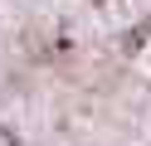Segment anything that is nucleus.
Segmentation results:
<instances>
[{"label":"nucleus","instance_id":"obj_1","mask_svg":"<svg viewBox=\"0 0 151 146\" xmlns=\"http://www.w3.org/2000/svg\"><path fill=\"white\" fill-rule=\"evenodd\" d=\"M0 146H5V141H0Z\"/></svg>","mask_w":151,"mask_h":146}]
</instances>
